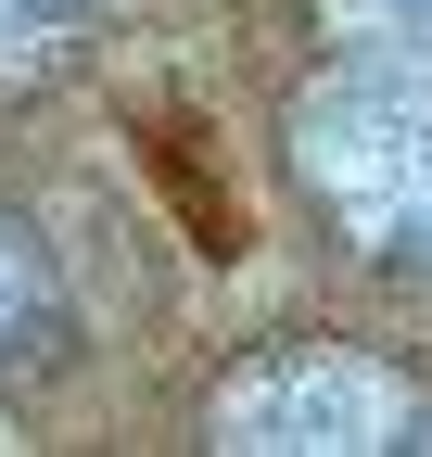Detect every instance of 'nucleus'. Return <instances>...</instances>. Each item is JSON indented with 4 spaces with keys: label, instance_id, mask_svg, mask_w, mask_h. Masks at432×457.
Wrapping results in <instances>:
<instances>
[{
    "label": "nucleus",
    "instance_id": "20e7f679",
    "mask_svg": "<svg viewBox=\"0 0 432 457\" xmlns=\"http://www.w3.org/2000/svg\"><path fill=\"white\" fill-rule=\"evenodd\" d=\"M331 51H382V64H432V0H318Z\"/></svg>",
    "mask_w": 432,
    "mask_h": 457
},
{
    "label": "nucleus",
    "instance_id": "7ed1b4c3",
    "mask_svg": "<svg viewBox=\"0 0 432 457\" xmlns=\"http://www.w3.org/2000/svg\"><path fill=\"white\" fill-rule=\"evenodd\" d=\"M128 0H0V89H38V77H64L77 51L115 26Z\"/></svg>",
    "mask_w": 432,
    "mask_h": 457
},
{
    "label": "nucleus",
    "instance_id": "f257e3e1",
    "mask_svg": "<svg viewBox=\"0 0 432 457\" xmlns=\"http://www.w3.org/2000/svg\"><path fill=\"white\" fill-rule=\"evenodd\" d=\"M293 165H305L318 216H331L356 254L432 279V64L344 51L331 77H305V102H293Z\"/></svg>",
    "mask_w": 432,
    "mask_h": 457
},
{
    "label": "nucleus",
    "instance_id": "f03ea898",
    "mask_svg": "<svg viewBox=\"0 0 432 457\" xmlns=\"http://www.w3.org/2000/svg\"><path fill=\"white\" fill-rule=\"evenodd\" d=\"M432 394L356 343H267L204 394V445L216 457H382L420 432Z\"/></svg>",
    "mask_w": 432,
    "mask_h": 457
},
{
    "label": "nucleus",
    "instance_id": "423d86ee",
    "mask_svg": "<svg viewBox=\"0 0 432 457\" xmlns=\"http://www.w3.org/2000/svg\"><path fill=\"white\" fill-rule=\"evenodd\" d=\"M407 445H420V457H432V407H420V432H407Z\"/></svg>",
    "mask_w": 432,
    "mask_h": 457
},
{
    "label": "nucleus",
    "instance_id": "39448f33",
    "mask_svg": "<svg viewBox=\"0 0 432 457\" xmlns=\"http://www.w3.org/2000/svg\"><path fill=\"white\" fill-rule=\"evenodd\" d=\"M26 330H38V254L13 242V228H0V356H13Z\"/></svg>",
    "mask_w": 432,
    "mask_h": 457
}]
</instances>
